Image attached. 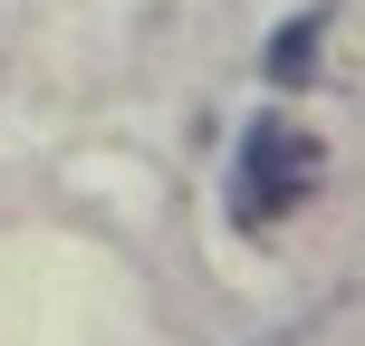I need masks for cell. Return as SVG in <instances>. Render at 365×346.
I'll use <instances>...</instances> for the list:
<instances>
[{
	"label": "cell",
	"instance_id": "7a4b0ae2",
	"mask_svg": "<svg viewBox=\"0 0 365 346\" xmlns=\"http://www.w3.org/2000/svg\"><path fill=\"white\" fill-rule=\"evenodd\" d=\"M317 39H327V10H298L289 29L269 39V58H259L269 87H308V77H317Z\"/></svg>",
	"mask_w": 365,
	"mask_h": 346
},
{
	"label": "cell",
	"instance_id": "6da1fadb",
	"mask_svg": "<svg viewBox=\"0 0 365 346\" xmlns=\"http://www.w3.org/2000/svg\"><path fill=\"white\" fill-rule=\"evenodd\" d=\"M317 173H327V154H317V135L298 126V116H259L250 135H240V164H231V212L250 221H279L298 212V202L317 193Z\"/></svg>",
	"mask_w": 365,
	"mask_h": 346
}]
</instances>
